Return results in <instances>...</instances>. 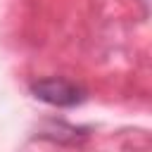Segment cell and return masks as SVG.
<instances>
[{
  "label": "cell",
  "mask_w": 152,
  "mask_h": 152,
  "mask_svg": "<svg viewBox=\"0 0 152 152\" xmlns=\"http://www.w3.org/2000/svg\"><path fill=\"white\" fill-rule=\"evenodd\" d=\"M33 97L52 107H74L83 100V90L66 78H43L31 86Z\"/></svg>",
  "instance_id": "6da1fadb"
}]
</instances>
